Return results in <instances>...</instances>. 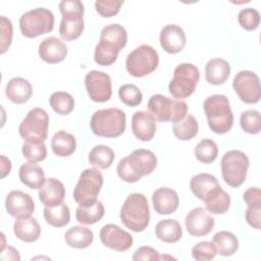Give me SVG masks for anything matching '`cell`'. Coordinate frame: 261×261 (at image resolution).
Masks as SVG:
<instances>
[{
	"mask_svg": "<svg viewBox=\"0 0 261 261\" xmlns=\"http://www.w3.org/2000/svg\"><path fill=\"white\" fill-rule=\"evenodd\" d=\"M157 166V157L148 149H137L119 160L116 171L126 182H137L143 176L151 174Z\"/></svg>",
	"mask_w": 261,
	"mask_h": 261,
	"instance_id": "obj_1",
	"label": "cell"
},
{
	"mask_svg": "<svg viewBox=\"0 0 261 261\" xmlns=\"http://www.w3.org/2000/svg\"><path fill=\"white\" fill-rule=\"evenodd\" d=\"M122 224L135 232H141L147 228L150 222V209L145 195L134 193L124 200L120 213Z\"/></svg>",
	"mask_w": 261,
	"mask_h": 261,
	"instance_id": "obj_2",
	"label": "cell"
},
{
	"mask_svg": "<svg viewBox=\"0 0 261 261\" xmlns=\"http://www.w3.org/2000/svg\"><path fill=\"white\" fill-rule=\"evenodd\" d=\"M204 112L211 130L218 135L228 133L233 124V114L226 96L215 94L203 103Z\"/></svg>",
	"mask_w": 261,
	"mask_h": 261,
	"instance_id": "obj_3",
	"label": "cell"
},
{
	"mask_svg": "<svg viewBox=\"0 0 261 261\" xmlns=\"http://www.w3.org/2000/svg\"><path fill=\"white\" fill-rule=\"evenodd\" d=\"M125 113L115 107L95 111L90 120L92 133L103 138H117L121 136L125 130Z\"/></svg>",
	"mask_w": 261,
	"mask_h": 261,
	"instance_id": "obj_4",
	"label": "cell"
},
{
	"mask_svg": "<svg viewBox=\"0 0 261 261\" xmlns=\"http://www.w3.org/2000/svg\"><path fill=\"white\" fill-rule=\"evenodd\" d=\"M62 19L59 35L65 41H73L84 32V4L79 0H63L58 5Z\"/></svg>",
	"mask_w": 261,
	"mask_h": 261,
	"instance_id": "obj_5",
	"label": "cell"
},
{
	"mask_svg": "<svg viewBox=\"0 0 261 261\" xmlns=\"http://www.w3.org/2000/svg\"><path fill=\"white\" fill-rule=\"evenodd\" d=\"M149 113L159 122H176L188 114V105L185 101L171 99L161 94L152 95L148 101Z\"/></svg>",
	"mask_w": 261,
	"mask_h": 261,
	"instance_id": "obj_6",
	"label": "cell"
},
{
	"mask_svg": "<svg viewBox=\"0 0 261 261\" xmlns=\"http://www.w3.org/2000/svg\"><path fill=\"white\" fill-rule=\"evenodd\" d=\"M200 80L199 68L192 63H180L173 70V77L168 85L170 95L175 99L190 97Z\"/></svg>",
	"mask_w": 261,
	"mask_h": 261,
	"instance_id": "obj_7",
	"label": "cell"
},
{
	"mask_svg": "<svg viewBox=\"0 0 261 261\" xmlns=\"http://www.w3.org/2000/svg\"><path fill=\"white\" fill-rule=\"evenodd\" d=\"M250 165L248 156L240 150H230L224 153L221 158V174L226 185L231 188H239L247 177Z\"/></svg>",
	"mask_w": 261,
	"mask_h": 261,
	"instance_id": "obj_8",
	"label": "cell"
},
{
	"mask_svg": "<svg viewBox=\"0 0 261 261\" xmlns=\"http://www.w3.org/2000/svg\"><path fill=\"white\" fill-rule=\"evenodd\" d=\"M54 14L47 8L39 7L24 12L19 18V29L22 36L36 38L50 33L54 28Z\"/></svg>",
	"mask_w": 261,
	"mask_h": 261,
	"instance_id": "obj_9",
	"label": "cell"
},
{
	"mask_svg": "<svg viewBox=\"0 0 261 261\" xmlns=\"http://www.w3.org/2000/svg\"><path fill=\"white\" fill-rule=\"evenodd\" d=\"M159 63L157 51L150 45L143 44L130 53L125 60L127 72L135 77H143L153 72Z\"/></svg>",
	"mask_w": 261,
	"mask_h": 261,
	"instance_id": "obj_10",
	"label": "cell"
},
{
	"mask_svg": "<svg viewBox=\"0 0 261 261\" xmlns=\"http://www.w3.org/2000/svg\"><path fill=\"white\" fill-rule=\"evenodd\" d=\"M103 186V175L98 168L92 167L82 171L73 190V199L80 206H87L97 201Z\"/></svg>",
	"mask_w": 261,
	"mask_h": 261,
	"instance_id": "obj_11",
	"label": "cell"
},
{
	"mask_svg": "<svg viewBox=\"0 0 261 261\" xmlns=\"http://www.w3.org/2000/svg\"><path fill=\"white\" fill-rule=\"evenodd\" d=\"M49 115L43 108H33L18 126L19 136L29 142H45L48 137Z\"/></svg>",
	"mask_w": 261,
	"mask_h": 261,
	"instance_id": "obj_12",
	"label": "cell"
},
{
	"mask_svg": "<svg viewBox=\"0 0 261 261\" xmlns=\"http://www.w3.org/2000/svg\"><path fill=\"white\" fill-rule=\"evenodd\" d=\"M234 92L239 98L247 104L258 103L261 96L258 75L250 70L239 71L232 82Z\"/></svg>",
	"mask_w": 261,
	"mask_h": 261,
	"instance_id": "obj_13",
	"label": "cell"
},
{
	"mask_svg": "<svg viewBox=\"0 0 261 261\" xmlns=\"http://www.w3.org/2000/svg\"><path fill=\"white\" fill-rule=\"evenodd\" d=\"M85 86L90 99L94 102L103 103L108 101L112 95V84L110 76L100 70H91L85 76Z\"/></svg>",
	"mask_w": 261,
	"mask_h": 261,
	"instance_id": "obj_14",
	"label": "cell"
},
{
	"mask_svg": "<svg viewBox=\"0 0 261 261\" xmlns=\"http://www.w3.org/2000/svg\"><path fill=\"white\" fill-rule=\"evenodd\" d=\"M101 243L114 251L124 252L127 251L134 243V239L129 232L122 229L116 224H105L100 230Z\"/></svg>",
	"mask_w": 261,
	"mask_h": 261,
	"instance_id": "obj_15",
	"label": "cell"
},
{
	"mask_svg": "<svg viewBox=\"0 0 261 261\" xmlns=\"http://www.w3.org/2000/svg\"><path fill=\"white\" fill-rule=\"evenodd\" d=\"M214 218L203 207L192 209L186 216L187 231L193 237L207 236L214 227Z\"/></svg>",
	"mask_w": 261,
	"mask_h": 261,
	"instance_id": "obj_16",
	"label": "cell"
},
{
	"mask_svg": "<svg viewBox=\"0 0 261 261\" xmlns=\"http://www.w3.org/2000/svg\"><path fill=\"white\" fill-rule=\"evenodd\" d=\"M5 208L7 213L14 218H25L33 214L35 210V202L29 194L19 190H14L6 196Z\"/></svg>",
	"mask_w": 261,
	"mask_h": 261,
	"instance_id": "obj_17",
	"label": "cell"
},
{
	"mask_svg": "<svg viewBox=\"0 0 261 261\" xmlns=\"http://www.w3.org/2000/svg\"><path fill=\"white\" fill-rule=\"evenodd\" d=\"M159 41L164 51L170 54H176L186 46L187 38L184 30L179 25L167 24L161 30Z\"/></svg>",
	"mask_w": 261,
	"mask_h": 261,
	"instance_id": "obj_18",
	"label": "cell"
},
{
	"mask_svg": "<svg viewBox=\"0 0 261 261\" xmlns=\"http://www.w3.org/2000/svg\"><path fill=\"white\" fill-rule=\"evenodd\" d=\"M39 56L49 64H55L63 61L67 56V46L56 37H48L39 45Z\"/></svg>",
	"mask_w": 261,
	"mask_h": 261,
	"instance_id": "obj_19",
	"label": "cell"
},
{
	"mask_svg": "<svg viewBox=\"0 0 261 261\" xmlns=\"http://www.w3.org/2000/svg\"><path fill=\"white\" fill-rule=\"evenodd\" d=\"M132 130L138 140L151 141L156 133V120L147 111H137L132 117Z\"/></svg>",
	"mask_w": 261,
	"mask_h": 261,
	"instance_id": "obj_20",
	"label": "cell"
},
{
	"mask_svg": "<svg viewBox=\"0 0 261 261\" xmlns=\"http://www.w3.org/2000/svg\"><path fill=\"white\" fill-rule=\"evenodd\" d=\"M154 210L160 215H167L175 212L179 204L177 193L170 188H159L152 195Z\"/></svg>",
	"mask_w": 261,
	"mask_h": 261,
	"instance_id": "obj_21",
	"label": "cell"
},
{
	"mask_svg": "<svg viewBox=\"0 0 261 261\" xmlns=\"http://www.w3.org/2000/svg\"><path fill=\"white\" fill-rule=\"evenodd\" d=\"M39 199L47 207L57 206L63 202L65 197V188L57 178L50 177L39 189Z\"/></svg>",
	"mask_w": 261,
	"mask_h": 261,
	"instance_id": "obj_22",
	"label": "cell"
},
{
	"mask_svg": "<svg viewBox=\"0 0 261 261\" xmlns=\"http://www.w3.org/2000/svg\"><path fill=\"white\" fill-rule=\"evenodd\" d=\"M5 95L12 103L22 104L28 102L32 97L33 87L28 80L15 76L10 79L6 84Z\"/></svg>",
	"mask_w": 261,
	"mask_h": 261,
	"instance_id": "obj_23",
	"label": "cell"
},
{
	"mask_svg": "<svg viewBox=\"0 0 261 261\" xmlns=\"http://www.w3.org/2000/svg\"><path fill=\"white\" fill-rule=\"evenodd\" d=\"M20 181L30 189L38 190L46 181L45 172L41 166L36 162L28 161L23 163L18 170Z\"/></svg>",
	"mask_w": 261,
	"mask_h": 261,
	"instance_id": "obj_24",
	"label": "cell"
},
{
	"mask_svg": "<svg viewBox=\"0 0 261 261\" xmlns=\"http://www.w3.org/2000/svg\"><path fill=\"white\" fill-rule=\"evenodd\" d=\"M230 74L229 63L222 58H212L205 66L206 81L214 86H219L225 83Z\"/></svg>",
	"mask_w": 261,
	"mask_h": 261,
	"instance_id": "obj_25",
	"label": "cell"
},
{
	"mask_svg": "<svg viewBox=\"0 0 261 261\" xmlns=\"http://www.w3.org/2000/svg\"><path fill=\"white\" fill-rule=\"evenodd\" d=\"M13 232L17 239L25 243L36 242L41 234V226L34 217L19 218L13 224Z\"/></svg>",
	"mask_w": 261,
	"mask_h": 261,
	"instance_id": "obj_26",
	"label": "cell"
},
{
	"mask_svg": "<svg viewBox=\"0 0 261 261\" xmlns=\"http://www.w3.org/2000/svg\"><path fill=\"white\" fill-rule=\"evenodd\" d=\"M51 148L58 157H68L76 149V141L73 135L60 129L51 139Z\"/></svg>",
	"mask_w": 261,
	"mask_h": 261,
	"instance_id": "obj_27",
	"label": "cell"
},
{
	"mask_svg": "<svg viewBox=\"0 0 261 261\" xmlns=\"http://www.w3.org/2000/svg\"><path fill=\"white\" fill-rule=\"evenodd\" d=\"M218 187H220L218 179L210 173L196 174L190 181V189L192 193L202 201L212 190Z\"/></svg>",
	"mask_w": 261,
	"mask_h": 261,
	"instance_id": "obj_28",
	"label": "cell"
},
{
	"mask_svg": "<svg viewBox=\"0 0 261 261\" xmlns=\"http://www.w3.org/2000/svg\"><path fill=\"white\" fill-rule=\"evenodd\" d=\"M203 201L206 210L212 214H223L230 206V197L221 187L212 190Z\"/></svg>",
	"mask_w": 261,
	"mask_h": 261,
	"instance_id": "obj_29",
	"label": "cell"
},
{
	"mask_svg": "<svg viewBox=\"0 0 261 261\" xmlns=\"http://www.w3.org/2000/svg\"><path fill=\"white\" fill-rule=\"evenodd\" d=\"M155 234L160 241L168 244H173L181 239L182 229L177 220L163 219L156 224Z\"/></svg>",
	"mask_w": 261,
	"mask_h": 261,
	"instance_id": "obj_30",
	"label": "cell"
},
{
	"mask_svg": "<svg viewBox=\"0 0 261 261\" xmlns=\"http://www.w3.org/2000/svg\"><path fill=\"white\" fill-rule=\"evenodd\" d=\"M65 243L74 249H86L94 240L93 231L82 225H74L70 227L64 234Z\"/></svg>",
	"mask_w": 261,
	"mask_h": 261,
	"instance_id": "obj_31",
	"label": "cell"
},
{
	"mask_svg": "<svg viewBox=\"0 0 261 261\" xmlns=\"http://www.w3.org/2000/svg\"><path fill=\"white\" fill-rule=\"evenodd\" d=\"M100 41L120 51L126 45L127 33L121 24H108L102 29L100 33Z\"/></svg>",
	"mask_w": 261,
	"mask_h": 261,
	"instance_id": "obj_32",
	"label": "cell"
},
{
	"mask_svg": "<svg viewBox=\"0 0 261 261\" xmlns=\"http://www.w3.org/2000/svg\"><path fill=\"white\" fill-rule=\"evenodd\" d=\"M105 213L104 205L97 200L95 203L87 206H80L75 210V219L81 224L91 225L102 219Z\"/></svg>",
	"mask_w": 261,
	"mask_h": 261,
	"instance_id": "obj_33",
	"label": "cell"
},
{
	"mask_svg": "<svg viewBox=\"0 0 261 261\" xmlns=\"http://www.w3.org/2000/svg\"><path fill=\"white\" fill-rule=\"evenodd\" d=\"M212 243L216 249V253L224 257L233 255L239 249L237 237L227 230L216 232L212 239Z\"/></svg>",
	"mask_w": 261,
	"mask_h": 261,
	"instance_id": "obj_34",
	"label": "cell"
},
{
	"mask_svg": "<svg viewBox=\"0 0 261 261\" xmlns=\"http://www.w3.org/2000/svg\"><path fill=\"white\" fill-rule=\"evenodd\" d=\"M44 218L46 222L54 227H62L70 221V211L65 203H60L57 206L44 208Z\"/></svg>",
	"mask_w": 261,
	"mask_h": 261,
	"instance_id": "obj_35",
	"label": "cell"
},
{
	"mask_svg": "<svg viewBox=\"0 0 261 261\" xmlns=\"http://www.w3.org/2000/svg\"><path fill=\"white\" fill-rule=\"evenodd\" d=\"M115 158V154L113 150L105 145H97L95 146L89 153L88 160L90 164L93 166L100 168V169H106L109 168Z\"/></svg>",
	"mask_w": 261,
	"mask_h": 261,
	"instance_id": "obj_36",
	"label": "cell"
},
{
	"mask_svg": "<svg viewBox=\"0 0 261 261\" xmlns=\"http://www.w3.org/2000/svg\"><path fill=\"white\" fill-rule=\"evenodd\" d=\"M198 130H199L198 121L191 114H187L184 119L173 122L172 124L173 135L180 141L192 140L194 137L197 136Z\"/></svg>",
	"mask_w": 261,
	"mask_h": 261,
	"instance_id": "obj_37",
	"label": "cell"
},
{
	"mask_svg": "<svg viewBox=\"0 0 261 261\" xmlns=\"http://www.w3.org/2000/svg\"><path fill=\"white\" fill-rule=\"evenodd\" d=\"M50 106L59 115L69 114L74 107V100L72 96L66 92H54L49 99Z\"/></svg>",
	"mask_w": 261,
	"mask_h": 261,
	"instance_id": "obj_38",
	"label": "cell"
},
{
	"mask_svg": "<svg viewBox=\"0 0 261 261\" xmlns=\"http://www.w3.org/2000/svg\"><path fill=\"white\" fill-rule=\"evenodd\" d=\"M217 155L218 147L211 139H203L195 147V156L202 163H212L217 158Z\"/></svg>",
	"mask_w": 261,
	"mask_h": 261,
	"instance_id": "obj_39",
	"label": "cell"
},
{
	"mask_svg": "<svg viewBox=\"0 0 261 261\" xmlns=\"http://www.w3.org/2000/svg\"><path fill=\"white\" fill-rule=\"evenodd\" d=\"M119 50L116 48L99 41V43L95 47L94 53V60L98 65L101 66H108L114 63L118 57Z\"/></svg>",
	"mask_w": 261,
	"mask_h": 261,
	"instance_id": "obj_40",
	"label": "cell"
},
{
	"mask_svg": "<svg viewBox=\"0 0 261 261\" xmlns=\"http://www.w3.org/2000/svg\"><path fill=\"white\" fill-rule=\"evenodd\" d=\"M240 124L244 132L250 135H257L261 129V116L259 111L249 109L242 112L240 117Z\"/></svg>",
	"mask_w": 261,
	"mask_h": 261,
	"instance_id": "obj_41",
	"label": "cell"
},
{
	"mask_svg": "<svg viewBox=\"0 0 261 261\" xmlns=\"http://www.w3.org/2000/svg\"><path fill=\"white\" fill-rule=\"evenodd\" d=\"M21 152L23 157L31 162L43 161L47 156V148L44 142L25 141L22 145Z\"/></svg>",
	"mask_w": 261,
	"mask_h": 261,
	"instance_id": "obj_42",
	"label": "cell"
},
{
	"mask_svg": "<svg viewBox=\"0 0 261 261\" xmlns=\"http://www.w3.org/2000/svg\"><path fill=\"white\" fill-rule=\"evenodd\" d=\"M118 97L123 104L130 107L140 105L143 100V94L141 90L133 84H125L119 87Z\"/></svg>",
	"mask_w": 261,
	"mask_h": 261,
	"instance_id": "obj_43",
	"label": "cell"
},
{
	"mask_svg": "<svg viewBox=\"0 0 261 261\" xmlns=\"http://www.w3.org/2000/svg\"><path fill=\"white\" fill-rule=\"evenodd\" d=\"M240 25L246 31H254L259 27L260 14L255 8H244L238 14Z\"/></svg>",
	"mask_w": 261,
	"mask_h": 261,
	"instance_id": "obj_44",
	"label": "cell"
},
{
	"mask_svg": "<svg viewBox=\"0 0 261 261\" xmlns=\"http://www.w3.org/2000/svg\"><path fill=\"white\" fill-rule=\"evenodd\" d=\"M216 254V249L212 242H200L192 248V257L198 261L212 260Z\"/></svg>",
	"mask_w": 261,
	"mask_h": 261,
	"instance_id": "obj_45",
	"label": "cell"
},
{
	"mask_svg": "<svg viewBox=\"0 0 261 261\" xmlns=\"http://www.w3.org/2000/svg\"><path fill=\"white\" fill-rule=\"evenodd\" d=\"M122 4L121 0H98L95 2V8L102 17H112L119 12Z\"/></svg>",
	"mask_w": 261,
	"mask_h": 261,
	"instance_id": "obj_46",
	"label": "cell"
},
{
	"mask_svg": "<svg viewBox=\"0 0 261 261\" xmlns=\"http://www.w3.org/2000/svg\"><path fill=\"white\" fill-rule=\"evenodd\" d=\"M0 31H1V54H4L10 47L13 36L12 22L5 16L0 17Z\"/></svg>",
	"mask_w": 261,
	"mask_h": 261,
	"instance_id": "obj_47",
	"label": "cell"
},
{
	"mask_svg": "<svg viewBox=\"0 0 261 261\" xmlns=\"http://www.w3.org/2000/svg\"><path fill=\"white\" fill-rule=\"evenodd\" d=\"M161 256L159 255V253L148 246H144V247H140L139 249L136 250V252L133 255V260L139 261V260H153V261H157L160 260Z\"/></svg>",
	"mask_w": 261,
	"mask_h": 261,
	"instance_id": "obj_48",
	"label": "cell"
},
{
	"mask_svg": "<svg viewBox=\"0 0 261 261\" xmlns=\"http://www.w3.org/2000/svg\"><path fill=\"white\" fill-rule=\"evenodd\" d=\"M243 199L248 207H261V191L259 188L252 187L245 191Z\"/></svg>",
	"mask_w": 261,
	"mask_h": 261,
	"instance_id": "obj_49",
	"label": "cell"
},
{
	"mask_svg": "<svg viewBox=\"0 0 261 261\" xmlns=\"http://www.w3.org/2000/svg\"><path fill=\"white\" fill-rule=\"evenodd\" d=\"M260 213L261 207H248L245 212V217L250 226L260 229Z\"/></svg>",
	"mask_w": 261,
	"mask_h": 261,
	"instance_id": "obj_50",
	"label": "cell"
},
{
	"mask_svg": "<svg viewBox=\"0 0 261 261\" xmlns=\"http://www.w3.org/2000/svg\"><path fill=\"white\" fill-rule=\"evenodd\" d=\"M0 260L1 261H19L20 256L16 249H14L11 246H7L1 249Z\"/></svg>",
	"mask_w": 261,
	"mask_h": 261,
	"instance_id": "obj_51",
	"label": "cell"
},
{
	"mask_svg": "<svg viewBox=\"0 0 261 261\" xmlns=\"http://www.w3.org/2000/svg\"><path fill=\"white\" fill-rule=\"evenodd\" d=\"M11 170V161L5 156H1V177L4 178L7 174H9Z\"/></svg>",
	"mask_w": 261,
	"mask_h": 261,
	"instance_id": "obj_52",
	"label": "cell"
}]
</instances>
